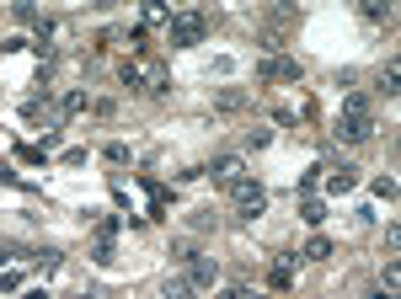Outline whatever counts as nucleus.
<instances>
[{"label":"nucleus","mask_w":401,"mask_h":299,"mask_svg":"<svg viewBox=\"0 0 401 299\" xmlns=\"http://www.w3.org/2000/svg\"><path fill=\"white\" fill-rule=\"evenodd\" d=\"M374 193H380V198L391 203V198H396V177H380V182H374Z\"/></svg>","instance_id":"nucleus-21"},{"label":"nucleus","mask_w":401,"mask_h":299,"mask_svg":"<svg viewBox=\"0 0 401 299\" xmlns=\"http://www.w3.org/2000/svg\"><path fill=\"white\" fill-rule=\"evenodd\" d=\"M188 224H193V230H214V209H198Z\"/></svg>","instance_id":"nucleus-19"},{"label":"nucleus","mask_w":401,"mask_h":299,"mask_svg":"<svg viewBox=\"0 0 401 299\" xmlns=\"http://www.w3.org/2000/svg\"><path fill=\"white\" fill-rule=\"evenodd\" d=\"M230 198H236V214H241V219H257V214L267 209V193H262V182H257V177H241L236 187H230Z\"/></svg>","instance_id":"nucleus-2"},{"label":"nucleus","mask_w":401,"mask_h":299,"mask_svg":"<svg viewBox=\"0 0 401 299\" xmlns=\"http://www.w3.org/2000/svg\"><path fill=\"white\" fill-rule=\"evenodd\" d=\"M214 278H220V262H214V256H204V251L188 256V284L193 289H209Z\"/></svg>","instance_id":"nucleus-5"},{"label":"nucleus","mask_w":401,"mask_h":299,"mask_svg":"<svg viewBox=\"0 0 401 299\" xmlns=\"http://www.w3.org/2000/svg\"><path fill=\"white\" fill-rule=\"evenodd\" d=\"M321 171H327V166H311V171H305V177H300V193H305V198H311L316 187H321Z\"/></svg>","instance_id":"nucleus-14"},{"label":"nucleus","mask_w":401,"mask_h":299,"mask_svg":"<svg viewBox=\"0 0 401 299\" xmlns=\"http://www.w3.org/2000/svg\"><path fill=\"white\" fill-rule=\"evenodd\" d=\"M364 16H370V22H386V16H391V6H380V0H370V6H364Z\"/></svg>","instance_id":"nucleus-20"},{"label":"nucleus","mask_w":401,"mask_h":299,"mask_svg":"<svg viewBox=\"0 0 401 299\" xmlns=\"http://www.w3.org/2000/svg\"><path fill=\"white\" fill-rule=\"evenodd\" d=\"M91 262H97V268H113V262H118V256H113V240H107V235H97V246H91Z\"/></svg>","instance_id":"nucleus-11"},{"label":"nucleus","mask_w":401,"mask_h":299,"mask_svg":"<svg viewBox=\"0 0 401 299\" xmlns=\"http://www.w3.org/2000/svg\"><path fill=\"white\" fill-rule=\"evenodd\" d=\"M370 134H374L370 112H342V118H337V139H348V145H364Z\"/></svg>","instance_id":"nucleus-4"},{"label":"nucleus","mask_w":401,"mask_h":299,"mask_svg":"<svg viewBox=\"0 0 401 299\" xmlns=\"http://www.w3.org/2000/svg\"><path fill=\"white\" fill-rule=\"evenodd\" d=\"M342 112H370V96H364V91H348V96H342Z\"/></svg>","instance_id":"nucleus-13"},{"label":"nucleus","mask_w":401,"mask_h":299,"mask_svg":"<svg viewBox=\"0 0 401 299\" xmlns=\"http://www.w3.org/2000/svg\"><path fill=\"white\" fill-rule=\"evenodd\" d=\"M370 299H396V289H380V284H374V289H370Z\"/></svg>","instance_id":"nucleus-24"},{"label":"nucleus","mask_w":401,"mask_h":299,"mask_svg":"<svg viewBox=\"0 0 401 299\" xmlns=\"http://www.w3.org/2000/svg\"><path fill=\"white\" fill-rule=\"evenodd\" d=\"M257 75H267V80H300V64L283 59V54H267V59L257 64Z\"/></svg>","instance_id":"nucleus-6"},{"label":"nucleus","mask_w":401,"mask_h":299,"mask_svg":"<svg viewBox=\"0 0 401 299\" xmlns=\"http://www.w3.org/2000/svg\"><path fill=\"white\" fill-rule=\"evenodd\" d=\"M396 80H401V70H396V64H386V75H380V91H386V96H396Z\"/></svg>","instance_id":"nucleus-17"},{"label":"nucleus","mask_w":401,"mask_h":299,"mask_svg":"<svg viewBox=\"0 0 401 299\" xmlns=\"http://www.w3.org/2000/svg\"><path fill=\"white\" fill-rule=\"evenodd\" d=\"M257 299H262V294H257Z\"/></svg>","instance_id":"nucleus-25"},{"label":"nucleus","mask_w":401,"mask_h":299,"mask_svg":"<svg viewBox=\"0 0 401 299\" xmlns=\"http://www.w3.org/2000/svg\"><path fill=\"white\" fill-rule=\"evenodd\" d=\"M161 299H193V284H188V278H166Z\"/></svg>","instance_id":"nucleus-12"},{"label":"nucleus","mask_w":401,"mask_h":299,"mask_svg":"<svg viewBox=\"0 0 401 299\" xmlns=\"http://www.w3.org/2000/svg\"><path fill=\"white\" fill-rule=\"evenodd\" d=\"M300 219L311 224V230H316V224H327V203H321V198H305V203H300Z\"/></svg>","instance_id":"nucleus-9"},{"label":"nucleus","mask_w":401,"mask_h":299,"mask_svg":"<svg viewBox=\"0 0 401 299\" xmlns=\"http://www.w3.org/2000/svg\"><path fill=\"white\" fill-rule=\"evenodd\" d=\"M220 299H252V294H246V289H236V284H230V289H225Z\"/></svg>","instance_id":"nucleus-23"},{"label":"nucleus","mask_w":401,"mask_h":299,"mask_svg":"<svg viewBox=\"0 0 401 299\" xmlns=\"http://www.w3.org/2000/svg\"><path fill=\"white\" fill-rule=\"evenodd\" d=\"M295 262H300V251H279V256H273V284H279V289H289V278H295Z\"/></svg>","instance_id":"nucleus-8"},{"label":"nucleus","mask_w":401,"mask_h":299,"mask_svg":"<svg viewBox=\"0 0 401 299\" xmlns=\"http://www.w3.org/2000/svg\"><path fill=\"white\" fill-rule=\"evenodd\" d=\"M204 177H214V187H236L246 177V166H241V155H220V161L204 166Z\"/></svg>","instance_id":"nucleus-3"},{"label":"nucleus","mask_w":401,"mask_h":299,"mask_svg":"<svg viewBox=\"0 0 401 299\" xmlns=\"http://www.w3.org/2000/svg\"><path fill=\"white\" fill-rule=\"evenodd\" d=\"M166 38H171V48H198L209 38V16L204 11H177L166 22Z\"/></svg>","instance_id":"nucleus-1"},{"label":"nucleus","mask_w":401,"mask_h":299,"mask_svg":"<svg viewBox=\"0 0 401 299\" xmlns=\"http://www.w3.org/2000/svg\"><path fill=\"white\" fill-rule=\"evenodd\" d=\"M80 107H86V91H64V102H59L64 118H70V112H80Z\"/></svg>","instance_id":"nucleus-15"},{"label":"nucleus","mask_w":401,"mask_h":299,"mask_svg":"<svg viewBox=\"0 0 401 299\" xmlns=\"http://www.w3.org/2000/svg\"><path fill=\"white\" fill-rule=\"evenodd\" d=\"M300 256H305V262H327V256H332V240H327V235H311Z\"/></svg>","instance_id":"nucleus-10"},{"label":"nucleus","mask_w":401,"mask_h":299,"mask_svg":"<svg viewBox=\"0 0 401 299\" xmlns=\"http://www.w3.org/2000/svg\"><path fill=\"white\" fill-rule=\"evenodd\" d=\"M86 299H91V294H86Z\"/></svg>","instance_id":"nucleus-26"},{"label":"nucleus","mask_w":401,"mask_h":299,"mask_svg":"<svg viewBox=\"0 0 401 299\" xmlns=\"http://www.w3.org/2000/svg\"><path fill=\"white\" fill-rule=\"evenodd\" d=\"M401 284V268H396V262H386V272H380V289H396Z\"/></svg>","instance_id":"nucleus-18"},{"label":"nucleus","mask_w":401,"mask_h":299,"mask_svg":"<svg viewBox=\"0 0 401 299\" xmlns=\"http://www.w3.org/2000/svg\"><path fill=\"white\" fill-rule=\"evenodd\" d=\"M22 112H27V118H43V112H48V91H43V96H27Z\"/></svg>","instance_id":"nucleus-16"},{"label":"nucleus","mask_w":401,"mask_h":299,"mask_svg":"<svg viewBox=\"0 0 401 299\" xmlns=\"http://www.w3.org/2000/svg\"><path fill=\"white\" fill-rule=\"evenodd\" d=\"M353 187H358V171H353V166H332V177H327V193H353Z\"/></svg>","instance_id":"nucleus-7"},{"label":"nucleus","mask_w":401,"mask_h":299,"mask_svg":"<svg viewBox=\"0 0 401 299\" xmlns=\"http://www.w3.org/2000/svg\"><path fill=\"white\" fill-rule=\"evenodd\" d=\"M267 139H273V134H267V129H252V134H246V150H262Z\"/></svg>","instance_id":"nucleus-22"}]
</instances>
